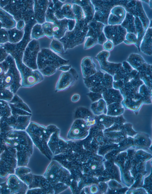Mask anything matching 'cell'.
Listing matches in <instances>:
<instances>
[{"label":"cell","mask_w":152,"mask_h":194,"mask_svg":"<svg viewBox=\"0 0 152 194\" xmlns=\"http://www.w3.org/2000/svg\"><path fill=\"white\" fill-rule=\"evenodd\" d=\"M69 60L58 56L50 49L43 48L38 53L37 69L44 75L49 76L55 74L61 66L66 65Z\"/></svg>","instance_id":"6da1fadb"},{"label":"cell","mask_w":152,"mask_h":194,"mask_svg":"<svg viewBox=\"0 0 152 194\" xmlns=\"http://www.w3.org/2000/svg\"><path fill=\"white\" fill-rule=\"evenodd\" d=\"M54 125L46 127L34 122H30L25 130L33 144L41 151H50L48 142L51 135L58 130Z\"/></svg>","instance_id":"7a4b0ae2"},{"label":"cell","mask_w":152,"mask_h":194,"mask_svg":"<svg viewBox=\"0 0 152 194\" xmlns=\"http://www.w3.org/2000/svg\"><path fill=\"white\" fill-rule=\"evenodd\" d=\"M5 141L8 147L26 148L33 153V143L25 130L11 131L6 135Z\"/></svg>","instance_id":"3957f363"},{"label":"cell","mask_w":152,"mask_h":194,"mask_svg":"<svg viewBox=\"0 0 152 194\" xmlns=\"http://www.w3.org/2000/svg\"><path fill=\"white\" fill-rule=\"evenodd\" d=\"M16 149L8 147L1 153L0 157V177L5 178L14 174L17 167Z\"/></svg>","instance_id":"277c9868"},{"label":"cell","mask_w":152,"mask_h":194,"mask_svg":"<svg viewBox=\"0 0 152 194\" xmlns=\"http://www.w3.org/2000/svg\"><path fill=\"white\" fill-rule=\"evenodd\" d=\"M20 72L16 69H9L0 79V88L7 89L15 94L21 87Z\"/></svg>","instance_id":"5b68a950"},{"label":"cell","mask_w":152,"mask_h":194,"mask_svg":"<svg viewBox=\"0 0 152 194\" xmlns=\"http://www.w3.org/2000/svg\"><path fill=\"white\" fill-rule=\"evenodd\" d=\"M103 32L107 39L116 46L124 42L127 33L126 29L121 25L105 26Z\"/></svg>","instance_id":"8992f818"},{"label":"cell","mask_w":152,"mask_h":194,"mask_svg":"<svg viewBox=\"0 0 152 194\" xmlns=\"http://www.w3.org/2000/svg\"><path fill=\"white\" fill-rule=\"evenodd\" d=\"M78 78V74L74 68H72L67 72H62L56 84V91L66 89L76 82Z\"/></svg>","instance_id":"52a82bcc"},{"label":"cell","mask_w":152,"mask_h":194,"mask_svg":"<svg viewBox=\"0 0 152 194\" xmlns=\"http://www.w3.org/2000/svg\"><path fill=\"white\" fill-rule=\"evenodd\" d=\"M109 52L104 50L99 53L95 57L98 61L101 69L113 76L122 66V63L109 62Z\"/></svg>","instance_id":"ba28073f"},{"label":"cell","mask_w":152,"mask_h":194,"mask_svg":"<svg viewBox=\"0 0 152 194\" xmlns=\"http://www.w3.org/2000/svg\"><path fill=\"white\" fill-rule=\"evenodd\" d=\"M8 103L12 115L31 116V111L29 107L17 95L14 94L12 100Z\"/></svg>","instance_id":"9c48e42d"},{"label":"cell","mask_w":152,"mask_h":194,"mask_svg":"<svg viewBox=\"0 0 152 194\" xmlns=\"http://www.w3.org/2000/svg\"><path fill=\"white\" fill-rule=\"evenodd\" d=\"M40 50L39 43L36 41L29 45L26 49V63L27 67L33 70L37 69V61L38 54Z\"/></svg>","instance_id":"30bf717a"},{"label":"cell","mask_w":152,"mask_h":194,"mask_svg":"<svg viewBox=\"0 0 152 194\" xmlns=\"http://www.w3.org/2000/svg\"><path fill=\"white\" fill-rule=\"evenodd\" d=\"M7 181L11 194H26L28 190V186L15 174L9 175Z\"/></svg>","instance_id":"8fae6325"},{"label":"cell","mask_w":152,"mask_h":194,"mask_svg":"<svg viewBox=\"0 0 152 194\" xmlns=\"http://www.w3.org/2000/svg\"><path fill=\"white\" fill-rule=\"evenodd\" d=\"M88 31L86 37L93 38L97 43L105 38L103 32L104 24L98 21H91L88 24Z\"/></svg>","instance_id":"7c38bea8"},{"label":"cell","mask_w":152,"mask_h":194,"mask_svg":"<svg viewBox=\"0 0 152 194\" xmlns=\"http://www.w3.org/2000/svg\"><path fill=\"white\" fill-rule=\"evenodd\" d=\"M31 116L11 115L6 118L8 125L13 130H25L30 122Z\"/></svg>","instance_id":"4fadbf2b"},{"label":"cell","mask_w":152,"mask_h":194,"mask_svg":"<svg viewBox=\"0 0 152 194\" xmlns=\"http://www.w3.org/2000/svg\"><path fill=\"white\" fill-rule=\"evenodd\" d=\"M85 121L82 119H76L73 122L68 132L67 137L72 139H82L85 132L86 127Z\"/></svg>","instance_id":"5bb4252c"},{"label":"cell","mask_w":152,"mask_h":194,"mask_svg":"<svg viewBox=\"0 0 152 194\" xmlns=\"http://www.w3.org/2000/svg\"><path fill=\"white\" fill-rule=\"evenodd\" d=\"M126 15L125 9L121 6H116L111 10L107 23L109 25H121L124 20Z\"/></svg>","instance_id":"9a60e30c"},{"label":"cell","mask_w":152,"mask_h":194,"mask_svg":"<svg viewBox=\"0 0 152 194\" xmlns=\"http://www.w3.org/2000/svg\"><path fill=\"white\" fill-rule=\"evenodd\" d=\"M96 65L92 58L89 57L84 58L81 63V70L83 78H87L95 74L97 71Z\"/></svg>","instance_id":"2e32d148"},{"label":"cell","mask_w":152,"mask_h":194,"mask_svg":"<svg viewBox=\"0 0 152 194\" xmlns=\"http://www.w3.org/2000/svg\"><path fill=\"white\" fill-rule=\"evenodd\" d=\"M152 27H149L146 30L141 41L140 50L147 55H152Z\"/></svg>","instance_id":"e0dca14e"},{"label":"cell","mask_w":152,"mask_h":194,"mask_svg":"<svg viewBox=\"0 0 152 194\" xmlns=\"http://www.w3.org/2000/svg\"><path fill=\"white\" fill-rule=\"evenodd\" d=\"M68 19L64 18L56 20L53 23V37L60 40L63 37L68 29Z\"/></svg>","instance_id":"ac0fdd59"},{"label":"cell","mask_w":152,"mask_h":194,"mask_svg":"<svg viewBox=\"0 0 152 194\" xmlns=\"http://www.w3.org/2000/svg\"><path fill=\"white\" fill-rule=\"evenodd\" d=\"M136 70L140 80L148 85H151L152 65L146 62Z\"/></svg>","instance_id":"d6986e66"},{"label":"cell","mask_w":152,"mask_h":194,"mask_svg":"<svg viewBox=\"0 0 152 194\" xmlns=\"http://www.w3.org/2000/svg\"><path fill=\"white\" fill-rule=\"evenodd\" d=\"M16 149L17 167L26 166L28 164L30 158L32 154L26 148H18Z\"/></svg>","instance_id":"ffe728a7"},{"label":"cell","mask_w":152,"mask_h":194,"mask_svg":"<svg viewBox=\"0 0 152 194\" xmlns=\"http://www.w3.org/2000/svg\"><path fill=\"white\" fill-rule=\"evenodd\" d=\"M104 74L100 70H97L95 74L90 77L83 78V79L85 85L89 89L95 86L102 80Z\"/></svg>","instance_id":"44dd1931"},{"label":"cell","mask_w":152,"mask_h":194,"mask_svg":"<svg viewBox=\"0 0 152 194\" xmlns=\"http://www.w3.org/2000/svg\"><path fill=\"white\" fill-rule=\"evenodd\" d=\"M38 1L37 10V21L39 24H43L45 21V13L49 4L48 1Z\"/></svg>","instance_id":"7402d4cb"},{"label":"cell","mask_w":152,"mask_h":194,"mask_svg":"<svg viewBox=\"0 0 152 194\" xmlns=\"http://www.w3.org/2000/svg\"><path fill=\"white\" fill-rule=\"evenodd\" d=\"M126 61L134 69H135L145 62L140 55L135 53L130 54L127 59Z\"/></svg>","instance_id":"603a6c76"},{"label":"cell","mask_w":152,"mask_h":194,"mask_svg":"<svg viewBox=\"0 0 152 194\" xmlns=\"http://www.w3.org/2000/svg\"><path fill=\"white\" fill-rule=\"evenodd\" d=\"M61 10L62 15L64 18L71 20L75 19L74 15L70 4H66L63 5Z\"/></svg>","instance_id":"cb8c5ba5"},{"label":"cell","mask_w":152,"mask_h":194,"mask_svg":"<svg viewBox=\"0 0 152 194\" xmlns=\"http://www.w3.org/2000/svg\"><path fill=\"white\" fill-rule=\"evenodd\" d=\"M50 49L54 52L58 54L64 53V52L62 44L60 41L56 40H53L50 45Z\"/></svg>","instance_id":"d4e9b609"},{"label":"cell","mask_w":152,"mask_h":194,"mask_svg":"<svg viewBox=\"0 0 152 194\" xmlns=\"http://www.w3.org/2000/svg\"><path fill=\"white\" fill-rule=\"evenodd\" d=\"M6 118L1 117L0 120V134L5 136L13 130L8 124Z\"/></svg>","instance_id":"484cf974"},{"label":"cell","mask_w":152,"mask_h":194,"mask_svg":"<svg viewBox=\"0 0 152 194\" xmlns=\"http://www.w3.org/2000/svg\"><path fill=\"white\" fill-rule=\"evenodd\" d=\"M53 6V2L49 3L45 14V19L47 22L53 23L57 20L54 15Z\"/></svg>","instance_id":"4316f807"},{"label":"cell","mask_w":152,"mask_h":194,"mask_svg":"<svg viewBox=\"0 0 152 194\" xmlns=\"http://www.w3.org/2000/svg\"><path fill=\"white\" fill-rule=\"evenodd\" d=\"M14 94L7 89L0 88V100L9 102L12 99Z\"/></svg>","instance_id":"83f0119b"},{"label":"cell","mask_w":152,"mask_h":194,"mask_svg":"<svg viewBox=\"0 0 152 194\" xmlns=\"http://www.w3.org/2000/svg\"><path fill=\"white\" fill-rule=\"evenodd\" d=\"M43 32L45 35L50 38H53L52 28L53 23L45 22L42 25Z\"/></svg>","instance_id":"f1b7e54d"},{"label":"cell","mask_w":152,"mask_h":194,"mask_svg":"<svg viewBox=\"0 0 152 194\" xmlns=\"http://www.w3.org/2000/svg\"><path fill=\"white\" fill-rule=\"evenodd\" d=\"M30 172V169L26 166H19L15 169L14 174L20 179Z\"/></svg>","instance_id":"f546056e"},{"label":"cell","mask_w":152,"mask_h":194,"mask_svg":"<svg viewBox=\"0 0 152 194\" xmlns=\"http://www.w3.org/2000/svg\"><path fill=\"white\" fill-rule=\"evenodd\" d=\"M137 41V37L135 34L132 33H127L124 42L128 45L135 44Z\"/></svg>","instance_id":"4dcf8cb0"},{"label":"cell","mask_w":152,"mask_h":194,"mask_svg":"<svg viewBox=\"0 0 152 194\" xmlns=\"http://www.w3.org/2000/svg\"><path fill=\"white\" fill-rule=\"evenodd\" d=\"M34 30V37L36 39H38L45 35L42 25L40 24H38L35 25Z\"/></svg>","instance_id":"1f68e13d"},{"label":"cell","mask_w":152,"mask_h":194,"mask_svg":"<svg viewBox=\"0 0 152 194\" xmlns=\"http://www.w3.org/2000/svg\"><path fill=\"white\" fill-rule=\"evenodd\" d=\"M98 44L92 38L88 37L84 46V49H87L93 47Z\"/></svg>","instance_id":"d6a6232c"},{"label":"cell","mask_w":152,"mask_h":194,"mask_svg":"<svg viewBox=\"0 0 152 194\" xmlns=\"http://www.w3.org/2000/svg\"><path fill=\"white\" fill-rule=\"evenodd\" d=\"M1 187V194H11L10 187L7 183V181L0 183Z\"/></svg>","instance_id":"836d02e7"},{"label":"cell","mask_w":152,"mask_h":194,"mask_svg":"<svg viewBox=\"0 0 152 194\" xmlns=\"http://www.w3.org/2000/svg\"><path fill=\"white\" fill-rule=\"evenodd\" d=\"M114 44L112 41L108 40L107 41L103 44V49L104 50L109 52L113 48Z\"/></svg>","instance_id":"e575fe53"},{"label":"cell","mask_w":152,"mask_h":194,"mask_svg":"<svg viewBox=\"0 0 152 194\" xmlns=\"http://www.w3.org/2000/svg\"><path fill=\"white\" fill-rule=\"evenodd\" d=\"M6 136L0 134V150L3 152L7 147L5 141Z\"/></svg>","instance_id":"d590c367"},{"label":"cell","mask_w":152,"mask_h":194,"mask_svg":"<svg viewBox=\"0 0 152 194\" xmlns=\"http://www.w3.org/2000/svg\"><path fill=\"white\" fill-rule=\"evenodd\" d=\"M71 68L70 65H64L60 66L58 69L63 72H66L69 71Z\"/></svg>","instance_id":"8d00e7d4"},{"label":"cell","mask_w":152,"mask_h":194,"mask_svg":"<svg viewBox=\"0 0 152 194\" xmlns=\"http://www.w3.org/2000/svg\"><path fill=\"white\" fill-rule=\"evenodd\" d=\"M80 99V96L78 94H74L71 98V100L73 102H76L78 101Z\"/></svg>","instance_id":"74e56055"},{"label":"cell","mask_w":152,"mask_h":194,"mask_svg":"<svg viewBox=\"0 0 152 194\" xmlns=\"http://www.w3.org/2000/svg\"><path fill=\"white\" fill-rule=\"evenodd\" d=\"M149 4H150V6L151 7V8H152V3H151V0H150L149 1Z\"/></svg>","instance_id":"f35d334b"},{"label":"cell","mask_w":152,"mask_h":194,"mask_svg":"<svg viewBox=\"0 0 152 194\" xmlns=\"http://www.w3.org/2000/svg\"><path fill=\"white\" fill-rule=\"evenodd\" d=\"M114 111L115 112H117L118 111V109L117 108H115Z\"/></svg>","instance_id":"ab89813d"},{"label":"cell","mask_w":152,"mask_h":194,"mask_svg":"<svg viewBox=\"0 0 152 194\" xmlns=\"http://www.w3.org/2000/svg\"><path fill=\"white\" fill-rule=\"evenodd\" d=\"M104 120V119L103 118H101L99 119V121L101 122L103 121Z\"/></svg>","instance_id":"60d3db41"},{"label":"cell","mask_w":152,"mask_h":194,"mask_svg":"<svg viewBox=\"0 0 152 194\" xmlns=\"http://www.w3.org/2000/svg\"><path fill=\"white\" fill-rule=\"evenodd\" d=\"M92 168L93 169H95L96 168V166L95 165H93L92 166Z\"/></svg>","instance_id":"b9f144b4"},{"label":"cell","mask_w":152,"mask_h":194,"mask_svg":"<svg viewBox=\"0 0 152 194\" xmlns=\"http://www.w3.org/2000/svg\"><path fill=\"white\" fill-rule=\"evenodd\" d=\"M16 33H14V34L13 35V37H15V35H16Z\"/></svg>","instance_id":"7bdbcfd3"},{"label":"cell","mask_w":152,"mask_h":194,"mask_svg":"<svg viewBox=\"0 0 152 194\" xmlns=\"http://www.w3.org/2000/svg\"><path fill=\"white\" fill-rule=\"evenodd\" d=\"M2 152L0 150V157L1 156V153Z\"/></svg>","instance_id":"ee69618b"},{"label":"cell","mask_w":152,"mask_h":194,"mask_svg":"<svg viewBox=\"0 0 152 194\" xmlns=\"http://www.w3.org/2000/svg\"><path fill=\"white\" fill-rule=\"evenodd\" d=\"M0 194H1V187L0 186Z\"/></svg>","instance_id":"f6af8a7d"},{"label":"cell","mask_w":152,"mask_h":194,"mask_svg":"<svg viewBox=\"0 0 152 194\" xmlns=\"http://www.w3.org/2000/svg\"><path fill=\"white\" fill-rule=\"evenodd\" d=\"M3 37H5V34H3Z\"/></svg>","instance_id":"bcb514c9"},{"label":"cell","mask_w":152,"mask_h":194,"mask_svg":"<svg viewBox=\"0 0 152 194\" xmlns=\"http://www.w3.org/2000/svg\"><path fill=\"white\" fill-rule=\"evenodd\" d=\"M13 3H15V1H13Z\"/></svg>","instance_id":"7dc6e473"},{"label":"cell","mask_w":152,"mask_h":194,"mask_svg":"<svg viewBox=\"0 0 152 194\" xmlns=\"http://www.w3.org/2000/svg\"><path fill=\"white\" fill-rule=\"evenodd\" d=\"M1 117L0 116V119H1Z\"/></svg>","instance_id":"c3c4849f"}]
</instances>
